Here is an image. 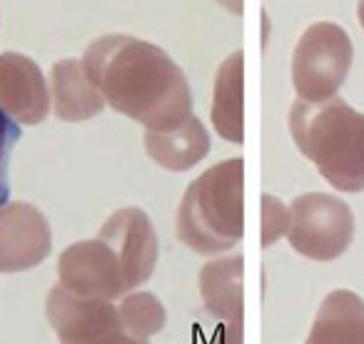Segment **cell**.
I'll use <instances>...</instances> for the list:
<instances>
[{"mask_svg": "<svg viewBox=\"0 0 364 344\" xmlns=\"http://www.w3.org/2000/svg\"><path fill=\"white\" fill-rule=\"evenodd\" d=\"M287 240L292 249L312 262L342 257L354 240V213L329 193H304L289 205Z\"/></svg>", "mask_w": 364, "mask_h": 344, "instance_id": "obj_5", "label": "cell"}, {"mask_svg": "<svg viewBox=\"0 0 364 344\" xmlns=\"http://www.w3.org/2000/svg\"><path fill=\"white\" fill-rule=\"evenodd\" d=\"M357 18H359V26L364 28V0H359L357 3Z\"/></svg>", "mask_w": 364, "mask_h": 344, "instance_id": "obj_20", "label": "cell"}, {"mask_svg": "<svg viewBox=\"0 0 364 344\" xmlns=\"http://www.w3.org/2000/svg\"><path fill=\"white\" fill-rule=\"evenodd\" d=\"M304 344H364V299L352 289L329 292Z\"/></svg>", "mask_w": 364, "mask_h": 344, "instance_id": "obj_15", "label": "cell"}, {"mask_svg": "<svg viewBox=\"0 0 364 344\" xmlns=\"http://www.w3.org/2000/svg\"><path fill=\"white\" fill-rule=\"evenodd\" d=\"M53 110L65 122H82L100 115L107 105L105 97L90 80L85 65L77 58L58 60L50 70Z\"/></svg>", "mask_w": 364, "mask_h": 344, "instance_id": "obj_12", "label": "cell"}, {"mask_svg": "<svg viewBox=\"0 0 364 344\" xmlns=\"http://www.w3.org/2000/svg\"><path fill=\"white\" fill-rule=\"evenodd\" d=\"M82 65L107 105L145 130H175L193 117L188 77L155 43L110 33L87 45Z\"/></svg>", "mask_w": 364, "mask_h": 344, "instance_id": "obj_1", "label": "cell"}, {"mask_svg": "<svg viewBox=\"0 0 364 344\" xmlns=\"http://www.w3.org/2000/svg\"><path fill=\"white\" fill-rule=\"evenodd\" d=\"M220 6L223 8H228L230 13H235V16H242V11H245V0H218Z\"/></svg>", "mask_w": 364, "mask_h": 344, "instance_id": "obj_19", "label": "cell"}, {"mask_svg": "<svg viewBox=\"0 0 364 344\" xmlns=\"http://www.w3.org/2000/svg\"><path fill=\"white\" fill-rule=\"evenodd\" d=\"M53 232L48 217L31 203L0 208V272H26L50 254Z\"/></svg>", "mask_w": 364, "mask_h": 344, "instance_id": "obj_9", "label": "cell"}, {"mask_svg": "<svg viewBox=\"0 0 364 344\" xmlns=\"http://www.w3.org/2000/svg\"><path fill=\"white\" fill-rule=\"evenodd\" d=\"M354 60L347 31L332 21L312 23L292 53V85L297 100L327 102L337 97Z\"/></svg>", "mask_w": 364, "mask_h": 344, "instance_id": "obj_4", "label": "cell"}, {"mask_svg": "<svg viewBox=\"0 0 364 344\" xmlns=\"http://www.w3.org/2000/svg\"><path fill=\"white\" fill-rule=\"evenodd\" d=\"M97 237L112 247L125 272L130 292L152 277L160 254L150 217L140 208H120L105 220Z\"/></svg>", "mask_w": 364, "mask_h": 344, "instance_id": "obj_8", "label": "cell"}, {"mask_svg": "<svg viewBox=\"0 0 364 344\" xmlns=\"http://www.w3.org/2000/svg\"><path fill=\"white\" fill-rule=\"evenodd\" d=\"M289 135L297 150L339 193L364 190V112L347 100L302 102L289 107Z\"/></svg>", "mask_w": 364, "mask_h": 344, "instance_id": "obj_2", "label": "cell"}, {"mask_svg": "<svg viewBox=\"0 0 364 344\" xmlns=\"http://www.w3.org/2000/svg\"><path fill=\"white\" fill-rule=\"evenodd\" d=\"M46 312L60 344H150L127 332L112 302L77 297L60 284L48 294Z\"/></svg>", "mask_w": 364, "mask_h": 344, "instance_id": "obj_6", "label": "cell"}, {"mask_svg": "<svg viewBox=\"0 0 364 344\" xmlns=\"http://www.w3.org/2000/svg\"><path fill=\"white\" fill-rule=\"evenodd\" d=\"M21 130L18 125L0 110V208L8 203V193H11V185H8V162H11V152L16 147Z\"/></svg>", "mask_w": 364, "mask_h": 344, "instance_id": "obj_18", "label": "cell"}, {"mask_svg": "<svg viewBox=\"0 0 364 344\" xmlns=\"http://www.w3.org/2000/svg\"><path fill=\"white\" fill-rule=\"evenodd\" d=\"M120 317L125 329L137 339L155 337L157 332H162V327L167 324V312L162 307V302L152 292H130L120 299L117 304Z\"/></svg>", "mask_w": 364, "mask_h": 344, "instance_id": "obj_16", "label": "cell"}, {"mask_svg": "<svg viewBox=\"0 0 364 344\" xmlns=\"http://www.w3.org/2000/svg\"><path fill=\"white\" fill-rule=\"evenodd\" d=\"M245 259L242 254L220 257L200 269V294L205 309L218 322H225V332L242 337L245 324Z\"/></svg>", "mask_w": 364, "mask_h": 344, "instance_id": "obj_11", "label": "cell"}, {"mask_svg": "<svg viewBox=\"0 0 364 344\" xmlns=\"http://www.w3.org/2000/svg\"><path fill=\"white\" fill-rule=\"evenodd\" d=\"M210 132L200 117H190L175 130H145V152L155 165L170 172H185L203 162L210 152Z\"/></svg>", "mask_w": 364, "mask_h": 344, "instance_id": "obj_14", "label": "cell"}, {"mask_svg": "<svg viewBox=\"0 0 364 344\" xmlns=\"http://www.w3.org/2000/svg\"><path fill=\"white\" fill-rule=\"evenodd\" d=\"M289 230V208L274 195H262V247H272Z\"/></svg>", "mask_w": 364, "mask_h": 344, "instance_id": "obj_17", "label": "cell"}, {"mask_svg": "<svg viewBox=\"0 0 364 344\" xmlns=\"http://www.w3.org/2000/svg\"><path fill=\"white\" fill-rule=\"evenodd\" d=\"M213 125L218 135L235 145L245 140V55L235 50L220 63L213 90Z\"/></svg>", "mask_w": 364, "mask_h": 344, "instance_id": "obj_13", "label": "cell"}, {"mask_svg": "<svg viewBox=\"0 0 364 344\" xmlns=\"http://www.w3.org/2000/svg\"><path fill=\"white\" fill-rule=\"evenodd\" d=\"M53 102L36 60L23 53H0V110L18 125H38Z\"/></svg>", "mask_w": 364, "mask_h": 344, "instance_id": "obj_10", "label": "cell"}, {"mask_svg": "<svg viewBox=\"0 0 364 344\" xmlns=\"http://www.w3.org/2000/svg\"><path fill=\"white\" fill-rule=\"evenodd\" d=\"M245 235V160L230 157L190 183L177 208V237L198 254H220Z\"/></svg>", "mask_w": 364, "mask_h": 344, "instance_id": "obj_3", "label": "cell"}, {"mask_svg": "<svg viewBox=\"0 0 364 344\" xmlns=\"http://www.w3.org/2000/svg\"><path fill=\"white\" fill-rule=\"evenodd\" d=\"M58 279L60 287L77 297L115 302L130 294L120 259L100 237L82 240L63 249L58 259Z\"/></svg>", "mask_w": 364, "mask_h": 344, "instance_id": "obj_7", "label": "cell"}]
</instances>
